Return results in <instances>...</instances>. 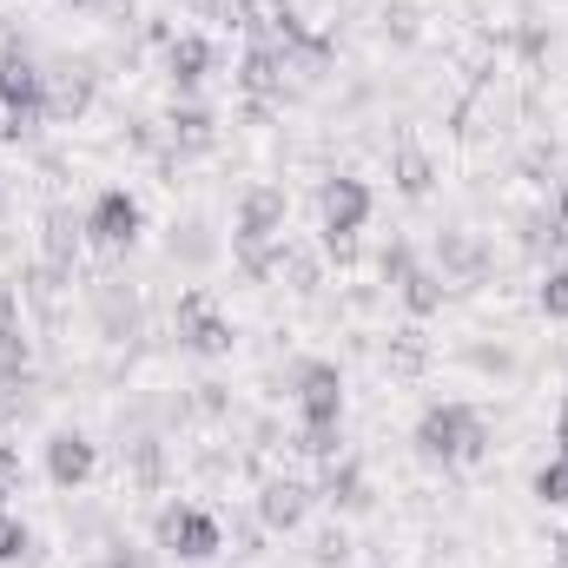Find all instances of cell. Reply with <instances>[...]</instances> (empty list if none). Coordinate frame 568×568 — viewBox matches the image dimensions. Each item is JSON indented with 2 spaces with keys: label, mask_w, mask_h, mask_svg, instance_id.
<instances>
[{
  "label": "cell",
  "mask_w": 568,
  "mask_h": 568,
  "mask_svg": "<svg viewBox=\"0 0 568 568\" xmlns=\"http://www.w3.org/2000/svg\"><path fill=\"white\" fill-rule=\"evenodd\" d=\"M410 443H417L424 463L463 469V463H483L489 456L496 429H489V417L476 404H429L424 417H417V429H410Z\"/></svg>",
  "instance_id": "cell-2"
},
{
  "label": "cell",
  "mask_w": 568,
  "mask_h": 568,
  "mask_svg": "<svg viewBox=\"0 0 568 568\" xmlns=\"http://www.w3.org/2000/svg\"><path fill=\"white\" fill-rule=\"evenodd\" d=\"M410 265H417V258H410V245H404V239H390V245H384V258H377L384 284H404V278H410Z\"/></svg>",
  "instance_id": "cell-29"
},
{
  "label": "cell",
  "mask_w": 568,
  "mask_h": 568,
  "mask_svg": "<svg viewBox=\"0 0 568 568\" xmlns=\"http://www.w3.org/2000/svg\"><path fill=\"white\" fill-rule=\"evenodd\" d=\"M93 469H100V443L87 429H53L47 436V483L53 489H80V483H93Z\"/></svg>",
  "instance_id": "cell-9"
},
{
  "label": "cell",
  "mask_w": 568,
  "mask_h": 568,
  "mask_svg": "<svg viewBox=\"0 0 568 568\" xmlns=\"http://www.w3.org/2000/svg\"><path fill=\"white\" fill-rule=\"evenodd\" d=\"M284 73H291L284 47L265 40V33H252V47H245V60H239V87H245L252 100H284Z\"/></svg>",
  "instance_id": "cell-14"
},
{
  "label": "cell",
  "mask_w": 568,
  "mask_h": 568,
  "mask_svg": "<svg viewBox=\"0 0 568 568\" xmlns=\"http://www.w3.org/2000/svg\"><path fill=\"white\" fill-rule=\"evenodd\" d=\"M344 556H351L344 529H324V536H317V562H344Z\"/></svg>",
  "instance_id": "cell-30"
},
{
  "label": "cell",
  "mask_w": 568,
  "mask_h": 568,
  "mask_svg": "<svg viewBox=\"0 0 568 568\" xmlns=\"http://www.w3.org/2000/svg\"><path fill=\"white\" fill-rule=\"evenodd\" d=\"M165 140L179 145V152H205V145L219 140V120H212L205 106H192V100H172V113H165Z\"/></svg>",
  "instance_id": "cell-19"
},
{
  "label": "cell",
  "mask_w": 568,
  "mask_h": 568,
  "mask_svg": "<svg viewBox=\"0 0 568 568\" xmlns=\"http://www.w3.org/2000/svg\"><path fill=\"white\" fill-rule=\"evenodd\" d=\"M317 212H324V245H331L337 258H351L357 232H364V225H371V212H377V192H371V179H357V172H337V179H324V192H317Z\"/></svg>",
  "instance_id": "cell-4"
},
{
  "label": "cell",
  "mask_w": 568,
  "mask_h": 568,
  "mask_svg": "<svg viewBox=\"0 0 568 568\" xmlns=\"http://www.w3.org/2000/svg\"><path fill=\"white\" fill-rule=\"evenodd\" d=\"M556 443L568 449V397H562V410H556Z\"/></svg>",
  "instance_id": "cell-31"
},
{
  "label": "cell",
  "mask_w": 568,
  "mask_h": 568,
  "mask_svg": "<svg viewBox=\"0 0 568 568\" xmlns=\"http://www.w3.org/2000/svg\"><path fill=\"white\" fill-rule=\"evenodd\" d=\"M27 364H33V344H27L20 297L0 291V377H7V384H27Z\"/></svg>",
  "instance_id": "cell-18"
},
{
  "label": "cell",
  "mask_w": 568,
  "mask_h": 568,
  "mask_svg": "<svg viewBox=\"0 0 568 568\" xmlns=\"http://www.w3.org/2000/svg\"><path fill=\"white\" fill-rule=\"evenodd\" d=\"M27 549H33V536H27V523H20V516H13V509L0 503V562H20Z\"/></svg>",
  "instance_id": "cell-26"
},
{
  "label": "cell",
  "mask_w": 568,
  "mask_h": 568,
  "mask_svg": "<svg viewBox=\"0 0 568 568\" xmlns=\"http://www.w3.org/2000/svg\"><path fill=\"white\" fill-rule=\"evenodd\" d=\"M424 364H429V337L417 331V324L397 331V337H390V371H397V377H417Z\"/></svg>",
  "instance_id": "cell-23"
},
{
  "label": "cell",
  "mask_w": 568,
  "mask_h": 568,
  "mask_svg": "<svg viewBox=\"0 0 568 568\" xmlns=\"http://www.w3.org/2000/svg\"><path fill=\"white\" fill-rule=\"evenodd\" d=\"M80 219H87V245H100V252H133L145 232V212L126 185H100Z\"/></svg>",
  "instance_id": "cell-8"
},
{
  "label": "cell",
  "mask_w": 568,
  "mask_h": 568,
  "mask_svg": "<svg viewBox=\"0 0 568 568\" xmlns=\"http://www.w3.org/2000/svg\"><path fill=\"white\" fill-rule=\"evenodd\" d=\"M212 252H219V239H212L199 219L172 225V258H185V265H212Z\"/></svg>",
  "instance_id": "cell-22"
},
{
  "label": "cell",
  "mask_w": 568,
  "mask_h": 568,
  "mask_svg": "<svg viewBox=\"0 0 568 568\" xmlns=\"http://www.w3.org/2000/svg\"><path fill=\"white\" fill-rule=\"evenodd\" d=\"M397 297H404V311H410V317H436V311H443V297H449V278H443V272H429V265H410V278L397 284Z\"/></svg>",
  "instance_id": "cell-20"
},
{
  "label": "cell",
  "mask_w": 568,
  "mask_h": 568,
  "mask_svg": "<svg viewBox=\"0 0 568 568\" xmlns=\"http://www.w3.org/2000/svg\"><path fill=\"white\" fill-rule=\"evenodd\" d=\"M172 331H179V351H192V357H232V344H239L232 317L212 304V291H205V284H192V291L179 297Z\"/></svg>",
  "instance_id": "cell-6"
},
{
  "label": "cell",
  "mask_w": 568,
  "mask_h": 568,
  "mask_svg": "<svg viewBox=\"0 0 568 568\" xmlns=\"http://www.w3.org/2000/svg\"><path fill=\"white\" fill-rule=\"evenodd\" d=\"M152 542L172 556V562H212L225 549V529L212 509H192V503H165L152 516Z\"/></svg>",
  "instance_id": "cell-5"
},
{
  "label": "cell",
  "mask_w": 568,
  "mask_h": 568,
  "mask_svg": "<svg viewBox=\"0 0 568 568\" xmlns=\"http://www.w3.org/2000/svg\"><path fill=\"white\" fill-rule=\"evenodd\" d=\"M0 225H7V185H0Z\"/></svg>",
  "instance_id": "cell-33"
},
{
  "label": "cell",
  "mask_w": 568,
  "mask_h": 568,
  "mask_svg": "<svg viewBox=\"0 0 568 568\" xmlns=\"http://www.w3.org/2000/svg\"><path fill=\"white\" fill-rule=\"evenodd\" d=\"M311 503H317V489H311L304 476H265V489H258V523H265L272 536H291V529H304Z\"/></svg>",
  "instance_id": "cell-10"
},
{
  "label": "cell",
  "mask_w": 568,
  "mask_h": 568,
  "mask_svg": "<svg viewBox=\"0 0 568 568\" xmlns=\"http://www.w3.org/2000/svg\"><path fill=\"white\" fill-rule=\"evenodd\" d=\"M20 483H27V463H20V443H0V503H7V496H20Z\"/></svg>",
  "instance_id": "cell-28"
},
{
  "label": "cell",
  "mask_w": 568,
  "mask_h": 568,
  "mask_svg": "<svg viewBox=\"0 0 568 568\" xmlns=\"http://www.w3.org/2000/svg\"><path fill=\"white\" fill-rule=\"evenodd\" d=\"M390 172H397V192H404V199H424L429 185H436V159H429L417 140L397 145V165H390Z\"/></svg>",
  "instance_id": "cell-21"
},
{
  "label": "cell",
  "mask_w": 568,
  "mask_h": 568,
  "mask_svg": "<svg viewBox=\"0 0 568 568\" xmlns=\"http://www.w3.org/2000/svg\"><path fill=\"white\" fill-rule=\"evenodd\" d=\"M93 324H100L106 344H126L140 331V291L126 278H100L93 284Z\"/></svg>",
  "instance_id": "cell-13"
},
{
  "label": "cell",
  "mask_w": 568,
  "mask_h": 568,
  "mask_svg": "<svg viewBox=\"0 0 568 568\" xmlns=\"http://www.w3.org/2000/svg\"><path fill=\"white\" fill-rule=\"evenodd\" d=\"M536 503H549V509H568V449H556V456L536 469Z\"/></svg>",
  "instance_id": "cell-24"
},
{
  "label": "cell",
  "mask_w": 568,
  "mask_h": 568,
  "mask_svg": "<svg viewBox=\"0 0 568 568\" xmlns=\"http://www.w3.org/2000/svg\"><path fill=\"white\" fill-rule=\"evenodd\" d=\"M556 568H568V536H562V542H556Z\"/></svg>",
  "instance_id": "cell-32"
},
{
  "label": "cell",
  "mask_w": 568,
  "mask_h": 568,
  "mask_svg": "<svg viewBox=\"0 0 568 568\" xmlns=\"http://www.w3.org/2000/svg\"><path fill=\"white\" fill-rule=\"evenodd\" d=\"M284 219H291L284 185H245L239 219H232V252H239V265H245V272H252V265H258V258L284 239Z\"/></svg>",
  "instance_id": "cell-3"
},
{
  "label": "cell",
  "mask_w": 568,
  "mask_h": 568,
  "mask_svg": "<svg viewBox=\"0 0 568 568\" xmlns=\"http://www.w3.org/2000/svg\"><path fill=\"white\" fill-rule=\"evenodd\" d=\"M317 503H331V509H371V476H364V463H357V456H331L324 476H317Z\"/></svg>",
  "instance_id": "cell-17"
},
{
  "label": "cell",
  "mask_w": 568,
  "mask_h": 568,
  "mask_svg": "<svg viewBox=\"0 0 568 568\" xmlns=\"http://www.w3.org/2000/svg\"><path fill=\"white\" fill-rule=\"evenodd\" d=\"M80 245H87V219H73L67 205H53V212L40 219V265H53V272H67V278H73Z\"/></svg>",
  "instance_id": "cell-15"
},
{
  "label": "cell",
  "mask_w": 568,
  "mask_h": 568,
  "mask_svg": "<svg viewBox=\"0 0 568 568\" xmlns=\"http://www.w3.org/2000/svg\"><path fill=\"white\" fill-rule=\"evenodd\" d=\"M0 40H7V27H0Z\"/></svg>",
  "instance_id": "cell-34"
},
{
  "label": "cell",
  "mask_w": 568,
  "mask_h": 568,
  "mask_svg": "<svg viewBox=\"0 0 568 568\" xmlns=\"http://www.w3.org/2000/svg\"><path fill=\"white\" fill-rule=\"evenodd\" d=\"M212 60H219V53H212L205 33H172V40H165V80H172V93L192 100V93L212 80Z\"/></svg>",
  "instance_id": "cell-12"
},
{
  "label": "cell",
  "mask_w": 568,
  "mask_h": 568,
  "mask_svg": "<svg viewBox=\"0 0 568 568\" xmlns=\"http://www.w3.org/2000/svg\"><path fill=\"white\" fill-rule=\"evenodd\" d=\"M93 100H100L93 60H60V67L47 73V120H80Z\"/></svg>",
  "instance_id": "cell-11"
},
{
  "label": "cell",
  "mask_w": 568,
  "mask_h": 568,
  "mask_svg": "<svg viewBox=\"0 0 568 568\" xmlns=\"http://www.w3.org/2000/svg\"><path fill=\"white\" fill-rule=\"evenodd\" d=\"M100 549H106V556H93L87 568H159L152 556H140V549H133V542H120V536H106Z\"/></svg>",
  "instance_id": "cell-27"
},
{
  "label": "cell",
  "mask_w": 568,
  "mask_h": 568,
  "mask_svg": "<svg viewBox=\"0 0 568 568\" xmlns=\"http://www.w3.org/2000/svg\"><path fill=\"white\" fill-rule=\"evenodd\" d=\"M436 265H443V278L456 284H476L489 272V245L476 239V232H463V225H449V232H436Z\"/></svg>",
  "instance_id": "cell-16"
},
{
  "label": "cell",
  "mask_w": 568,
  "mask_h": 568,
  "mask_svg": "<svg viewBox=\"0 0 568 568\" xmlns=\"http://www.w3.org/2000/svg\"><path fill=\"white\" fill-rule=\"evenodd\" d=\"M291 404H297V449H311L317 463H331L337 456V429H344V371L331 364V357H304L297 371H291Z\"/></svg>",
  "instance_id": "cell-1"
},
{
  "label": "cell",
  "mask_w": 568,
  "mask_h": 568,
  "mask_svg": "<svg viewBox=\"0 0 568 568\" xmlns=\"http://www.w3.org/2000/svg\"><path fill=\"white\" fill-rule=\"evenodd\" d=\"M0 113L7 120H47V73L20 33L0 40Z\"/></svg>",
  "instance_id": "cell-7"
},
{
  "label": "cell",
  "mask_w": 568,
  "mask_h": 568,
  "mask_svg": "<svg viewBox=\"0 0 568 568\" xmlns=\"http://www.w3.org/2000/svg\"><path fill=\"white\" fill-rule=\"evenodd\" d=\"M536 304H542V317H568V265H549L542 272V291H536Z\"/></svg>",
  "instance_id": "cell-25"
}]
</instances>
